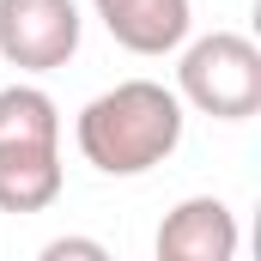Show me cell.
<instances>
[{
    "label": "cell",
    "instance_id": "6da1fadb",
    "mask_svg": "<svg viewBox=\"0 0 261 261\" xmlns=\"http://www.w3.org/2000/svg\"><path fill=\"white\" fill-rule=\"evenodd\" d=\"M182 122H189V110L170 85L122 79L79 110L73 140H79V158L97 176H146L182 146Z\"/></svg>",
    "mask_w": 261,
    "mask_h": 261
},
{
    "label": "cell",
    "instance_id": "5b68a950",
    "mask_svg": "<svg viewBox=\"0 0 261 261\" xmlns=\"http://www.w3.org/2000/svg\"><path fill=\"white\" fill-rule=\"evenodd\" d=\"M237 255V213L219 195L176 200L158 225V261H231Z\"/></svg>",
    "mask_w": 261,
    "mask_h": 261
},
{
    "label": "cell",
    "instance_id": "52a82bcc",
    "mask_svg": "<svg viewBox=\"0 0 261 261\" xmlns=\"http://www.w3.org/2000/svg\"><path fill=\"white\" fill-rule=\"evenodd\" d=\"M67 255L110 261V249H103V243H91V237H55V243H43V261H67Z\"/></svg>",
    "mask_w": 261,
    "mask_h": 261
},
{
    "label": "cell",
    "instance_id": "277c9868",
    "mask_svg": "<svg viewBox=\"0 0 261 261\" xmlns=\"http://www.w3.org/2000/svg\"><path fill=\"white\" fill-rule=\"evenodd\" d=\"M91 12L103 18V31L128 49V55H176L182 37L195 31V6L189 0H91Z\"/></svg>",
    "mask_w": 261,
    "mask_h": 261
},
{
    "label": "cell",
    "instance_id": "8992f818",
    "mask_svg": "<svg viewBox=\"0 0 261 261\" xmlns=\"http://www.w3.org/2000/svg\"><path fill=\"white\" fill-rule=\"evenodd\" d=\"M61 200V140H0V213H43Z\"/></svg>",
    "mask_w": 261,
    "mask_h": 261
},
{
    "label": "cell",
    "instance_id": "3957f363",
    "mask_svg": "<svg viewBox=\"0 0 261 261\" xmlns=\"http://www.w3.org/2000/svg\"><path fill=\"white\" fill-rule=\"evenodd\" d=\"M85 18L73 0H0V61L18 73H55L79 55Z\"/></svg>",
    "mask_w": 261,
    "mask_h": 261
},
{
    "label": "cell",
    "instance_id": "7a4b0ae2",
    "mask_svg": "<svg viewBox=\"0 0 261 261\" xmlns=\"http://www.w3.org/2000/svg\"><path fill=\"white\" fill-rule=\"evenodd\" d=\"M182 110L213 122H249L261 110V49L243 31H206L182 37L176 49V85Z\"/></svg>",
    "mask_w": 261,
    "mask_h": 261
}]
</instances>
